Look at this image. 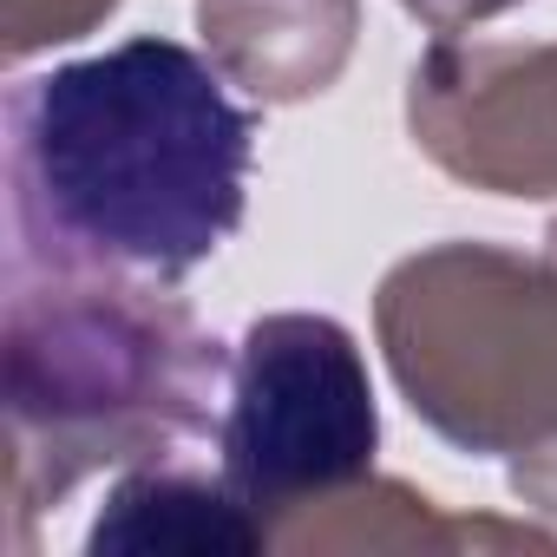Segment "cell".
<instances>
[{
  "instance_id": "9",
  "label": "cell",
  "mask_w": 557,
  "mask_h": 557,
  "mask_svg": "<svg viewBox=\"0 0 557 557\" xmlns=\"http://www.w3.org/2000/svg\"><path fill=\"white\" fill-rule=\"evenodd\" d=\"M119 0H8V53L27 60L40 47H60V40H79L92 34Z\"/></svg>"
},
{
  "instance_id": "7",
  "label": "cell",
  "mask_w": 557,
  "mask_h": 557,
  "mask_svg": "<svg viewBox=\"0 0 557 557\" xmlns=\"http://www.w3.org/2000/svg\"><path fill=\"white\" fill-rule=\"evenodd\" d=\"M86 550H158V557H230V550H269V531L256 524V511L216 479L177 472L171 459L158 466H132L119 472V485L106 492Z\"/></svg>"
},
{
  "instance_id": "8",
  "label": "cell",
  "mask_w": 557,
  "mask_h": 557,
  "mask_svg": "<svg viewBox=\"0 0 557 557\" xmlns=\"http://www.w3.org/2000/svg\"><path fill=\"white\" fill-rule=\"evenodd\" d=\"M275 544L289 550H453V544H550L524 524H472V518H440L433 498H420L400 479H355L309 511H296Z\"/></svg>"
},
{
  "instance_id": "4",
  "label": "cell",
  "mask_w": 557,
  "mask_h": 557,
  "mask_svg": "<svg viewBox=\"0 0 557 557\" xmlns=\"http://www.w3.org/2000/svg\"><path fill=\"white\" fill-rule=\"evenodd\" d=\"M381 407L361 342L335 315H262L230 355V407L216 420L223 485L283 531L315 498L374 472Z\"/></svg>"
},
{
  "instance_id": "1",
  "label": "cell",
  "mask_w": 557,
  "mask_h": 557,
  "mask_svg": "<svg viewBox=\"0 0 557 557\" xmlns=\"http://www.w3.org/2000/svg\"><path fill=\"white\" fill-rule=\"evenodd\" d=\"M256 119L216 60L138 34L8 92V210L21 269L177 283L243 223Z\"/></svg>"
},
{
  "instance_id": "2",
  "label": "cell",
  "mask_w": 557,
  "mask_h": 557,
  "mask_svg": "<svg viewBox=\"0 0 557 557\" xmlns=\"http://www.w3.org/2000/svg\"><path fill=\"white\" fill-rule=\"evenodd\" d=\"M8 492L60 505L92 472L158 466L216 433L230 355L145 275L8 262Z\"/></svg>"
},
{
  "instance_id": "6",
  "label": "cell",
  "mask_w": 557,
  "mask_h": 557,
  "mask_svg": "<svg viewBox=\"0 0 557 557\" xmlns=\"http://www.w3.org/2000/svg\"><path fill=\"white\" fill-rule=\"evenodd\" d=\"M361 0H197V27L223 79L289 106L322 92L355 47Z\"/></svg>"
},
{
  "instance_id": "5",
  "label": "cell",
  "mask_w": 557,
  "mask_h": 557,
  "mask_svg": "<svg viewBox=\"0 0 557 557\" xmlns=\"http://www.w3.org/2000/svg\"><path fill=\"white\" fill-rule=\"evenodd\" d=\"M413 145L498 197H557V40L440 34L407 79Z\"/></svg>"
},
{
  "instance_id": "3",
  "label": "cell",
  "mask_w": 557,
  "mask_h": 557,
  "mask_svg": "<svg viewBox=\"0 0 557 557\" xmlns=\"http://www.w3.org/2000/svg\"><path fill=\"white\" fill-rule=\"evenodd\" d=\"M387 368L413 413L466 453L557 446V223L537 256L440 243L374 302Z\"/></svg>"
},
{
  "instance_id": "10",
  "label": "cell",
  "mask_w": 557,
  "mask_h": 557,
  "mask_svg": "<svg viewBox=\"0 0 557 557\" xmlns=\"http://www.w3.org/2000/svg\"><path fill=\"white\" fill-rule=\"evenodd\" d=\"M407 14H420L433 34H459V27H479V21H492V14H505V8H518V0H400Z\"/></svg>"
}]
</instances>
